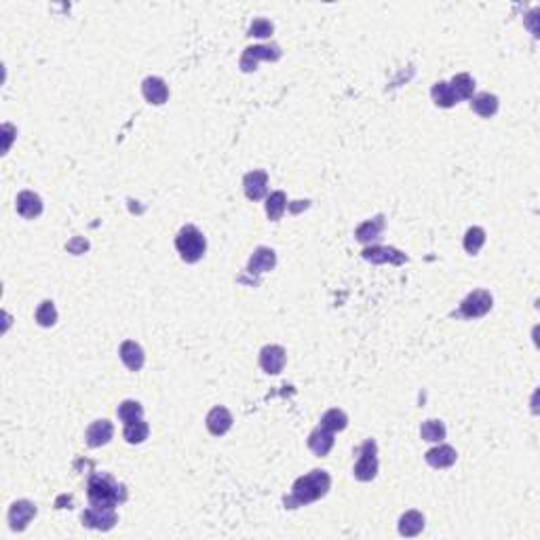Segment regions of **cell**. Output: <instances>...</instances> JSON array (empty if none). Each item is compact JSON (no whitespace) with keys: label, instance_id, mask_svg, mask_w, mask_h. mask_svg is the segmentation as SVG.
<instances>
[{"label":"cell","instance_id":"obj_1","mask_svg":"<svg viewBox=\"0 0 540 540\" xmlns=\"http://www.w3.org/2000/svg\"><path fill=\"white\" fill-rule=\"evenodd\" d=\"M332 488V477L327 471H310L308 475L296 479L293 488H291V496L285 498V507L287 509H298V507H304V505H310V502H317L321 500L323 496H327Z\"/></svg>","mask_w":540,"mask_h":540},{"label":"cell","instance_id":"obj_2","mask_svg":"<svg viewBox=\"0 0 540 540\" xmlns=\"http://www.w3.org/2000/svg\"><path fill=\"white\" fill-rule=\"evenodd\" d=\"M89 505L95 509H116V505L127 500V490L123 483H116L106 473H93L87 483Z\"/></svg>","mask_w":540,"mask_h":540},{"label":"cell","instance_id":"obj_3","mask_svg":"<svg viewBox=\"0 0 540 540\" xmlns=\"http://www.w3.org/2000/svg\"><path fill=\"white\" fill-rule=\"evenodd\" d=\"M176 249H178L180 258L186 264H196L205 256L207 241H205L203 232L196 226L188 224V226L181 228L178 237H176Z\"/></svg>","mask_w":540,"mask_h":540},{"label":"cell","instance_id":"obj_4","mask_svg":"<svg viewBox=\"0 0 540 540\" xmlns=\"http://www.w3.org/2000/svg\"><path fill=\"white\" fill-rule=\"evenodd\" d=\"M492 293L485 291V289H475L471 291L462 304H460V310H458V317H464V319H479L483 315H488L492 310Z\"/></svg>","mask_w":540,"mask_h":540},{"label":"cell","instance_id":"obj_5","mask_svg":"<svg viewBox=\"0 0 540 540\" xmlns=\"http://www.w3.org/2000/svg\"><path fill=\"white\" fill-rule=\"evenodd\" d=\"M376 454H378L376 441L367 439L359 448V458H357V464L353 468L355 479H359V481L376 479V475H378V456Z\"/></svg>","mask_w":540,"mask_h":540},{"label":"cell","instance_id":"obj_6","mask_svg":"<svg viewBox=\"0 0 540 540\" xmlns=\"http://www.w3.org/2000/svg\"><path fill=\"white\" fill-rule=\"evenodd\" d=\"M276 60H281V49L276 45L247 47L243 57H241V70L243 72H254L258 68V62H276Z\"/></svg>","mask_w":540,"mask_h":540},{"label":"cell","instance_id":"obj_7","mask_svg":"<svg viewBox=\"0 0 540 540\" xmlns=\"http://www.w3.org/2000/svg\"><path fill=\"white\" fill-rule=\"evenodd\" d=\"M38 509L34 502L30 500H17L11 505L9 509V526L13 532H23L28 528V524L36 517Z\"/></svg>","mask_w":540,"mask_h":540},{"label":"cell","instance_id":"obj_8","mask_svg":"<svg viewBox=\"0 0 540 540\" xmlns=\"http://www.w3.org/2000/svg\"><path fill=\"white\" fill-rule=\"evenodd\" d=\"M361 256H363V260H367V262H371V264H393V266H401V264L407 262V256H405L403 252H399V249H395V247H380V245H376V247H365V249L361 252Z\"/></svg>","mask_w":540,"mask_h":540},{"label":"cell","instance_id":"obj_9","mask_svg":"<svg viewBox=\"0 0 540 540\" xmlns=\"http://www.w3.org/2000/svg\"><path fill=\"white\" fill-rule=\"evenodd\" d=\"M118 522V515L114 509H95V507H89L85 513H83V526H87L91 530H101V532H108L116 526Z\"/></svg>","mask_w":540,"mask_h":540},{"label":"cell","instance_id":"obj_10","mask_svg":"<svg viewBox=\"0 0 540 540\" xmlns=\"http://www.w3.org/2000/svg\"><path fill=\"white\" fill-rule=\"evenodd\" d=\"M285 361H287V353L283 347H276V344H269L260 351V367L270 373V376H276L283 371L285 367Z\"/></svg>","mask_w":540,"mask_h":540},{"label":"cell","instance_id":"obj_11","mask_svg":"<svg viewBox=\"0 0 540 540\" xmlns=\"http://www.w3.org/2000/svg\"><path fill=\"white\" fill-rule=\"evenodd\" d=\"M232 414L226 410V407H222V405H218V407H213L209 414H207V418H205V424H207V431L211 433V435H215V437H222V435H226L230 429H232Z\"/></svg>","mask_w":540,"mask_h":540},{"label":"cell","instance_id":"obj_12","mask_svg":"<svg viewBox=\"0 0 540 540\" xmlns=\"http://www.w3.org/2000/svg\"><path fill=\"white\" fill-rule=\"evenodd\" d=\"M17 213L23 220H34L43 213V198L32 190H21L17 194Z\"/></svg>","mask_w":540,"mask_h":540},{"label":"cell","instance_id":"obj_13","mask_svg":"<svg viewBox=\"0 0 540 540\" xmlns=\"http://www.w3.org/2000/svg\"><path fill=\"white\" fill-rule=\"evenodd\" d=\"M243 188L249 201H262L269 192V174L266 171H249L243 178Z\"/></svg>","mask_w":540,"mask_h":540},{"label":"cell","instance_id":"obj_14","mask_svg":"<svg viewBox=\"0 0 540 540\" xmlns=\"http://www.w3.org/2000/svg\"><path fill=\"white\" fill-rule=\"evenodd\" d=\"M112 435H114V427L110 420H95V422H91L87 433H85V441L89 448H101V446L110 444Z\"/></svg>","mask_w":540,"mask_h":540},{"label":"cell","instance_id":"obj_15","mask_svg":"<svg viewBox=\"0 0 540 540\" xmlns=\"http://www.w3.org/2000/svg\"><path fill=\"white\" fill-rule=\"evenodd\" d=\"M142 93L146 97L148 103L152 106H163L167 99H169V87L163 79L159 77H148L144 83H142Z\"/></svg>","mask_w":540,"mask_h":540},{"label":"cell","instance_id":"obj_16","mask_svg":"<svg viewBox=\"0 0 540 540\" xmlns=\"http://www.w3.org/2000/svg\"><path fill=\"white\" fill-rule=\"evenodd\" d=\"M118 357L125 363V367L131 369V371H140V369L144 367V363H146L144 349H142L137 342H133V340H125V342L120 344Z\"/></svg>","mask_w":540,"mask_h":540},{"label":"cell","instance_id":"obj_17","mask_svg":"<svg viewBox=\"0 0 540 540\" xmlns=\"http://www.w3.org/2000/svg\"><path fill=\"white\" fill-rule=\"evenodd\" d=\"M276 266V254L270 247H258L254 252V256L249 258L247 264V272L249 274H264Z\"/></svg>","mask_w":540,"mask_h":540},{"label":"cell","instance_id":"obj_18","mask_svg":"<svg viewBox=\"0 0 540 540\" xmlns=\"http://www.w3.org/2000/svg\"><path fill=\"white\" fill-rule=\"evenodd\" d=\"M308 448L315 456L323 458L327 456L332 448H334V433L323 429V427H317L310 435H308Z\"/></svg>","mask_w":540,"mask_h":540},{"label":"cell","instance_id":"obj_19","mask_svg":"<svg viewBox=\"0 0 540 540\" xmlns=\"http://www.w3.org/2000/svg\"><path fill=\"white\" fill-rule=\"evenodd\" d=\"M424 530V515L420 511H407L399 519V534L405 539H414Z\"/></svg>","mask_w":540,"mask_h":540},{"label":"cell","instance_id":"obj_20","mask_svg":"<svg viewBox=\"0 0 540 540\" xmlns=\"http://www.w3.org/2000/svg\"><path fill=\"white\" fill-rule=\"evenodd\" d=\"M456 458H458V454L451 446H437L424 454L427 464H431L433 468H448L456 462Z\"/></svg>","mask_w":540,"mask_h":540},{"label":"cell","instance_id":"obj_21","mask_svg":"<svg viewBox=\"0 0 540 540\" xmlns=\"http://www.w3.org/2000/svg\"><path fill=\"white\" fill-rule=\"evenodd\" d=\"M382 230H384V215H376L373 220L363 222L359 228L355 230V239L359 243H371V241L380 239Z\"/></svg>","mask_w":540,"mask_h":540},{"label":"cell","instance_id":"obj_22","mask_svg":"<svg viewBox=\"0 0 540 540\" xmlns=\"http://www.w3.org/2000/svg\"><path fill=\"white\" fill-rule=\"evenodd\" d=\"M471 108L481 118H490L498 112V97L492 93H479V95L471 97Z\"/></svg>","mask_w":540,"mask_h":540},{"label":"cell","instance_id":"obj_23","mask_svg":"<svg viewBox=\"0 0 540 540\" xmlns=\"http://www.w3.org/2000/svg\"><path fill=\"white\" fill-rule=\"evenodd\" d=\"M116 414H118V420L123 424H133L137 420H144V407H142L140 401H133V399H125L118 405Z\"/></svg>","mask_w":540,"mask_h":540},{"label":"cell","instance_id":"obj_24","mask_svg":"<svg viewBox=\"0 0 540 540\" xmlns=\"http://www.w3.org/2000/svg\"><path fill=\"white\" fill-rule=\"evenodd\" d=\"M148 435H150V427H148L146 420H137V422H133V424H125V429H123V437H125V441L131 444V446L144 444V441L148 439Z\"/></svg>","mask_w":540,"mask_h":540},{"label":"cell","instance_id":"obj_25","mask_svg":"<svg viewBox=\"0 0 540 540\" xmlns=\"http://www.w3.org/2000/svg\"><path fill=\"white\" fill-rule=\"evenodd\" d=\"M450 89L454 93V97H456V101H462V99H471L473 97V91H475V81L468 77V74H456L454 79H451L450 83Z\"/></svg>","mask_w":540,"mask_h":540},{"label":"cell","instance_id":"obj_26","mask_svg":"<svg viewBox=\"0 0 540 540\" xmlns=\"http://www.w3.org/2000/svg\"><path fill=\"white\" fill-rule=\"evenodd\" d=\"M319 427H323V429H327V431H332V433H340V431H344V429L349 427V416H347L342 410L334 407V410H330V412L323 414Z\"/></svg>","mask_w":540,"mask_h":540},{"label":"cell","instance_id":"obj_27","mask_svg":"<svg viewBox=\"0 0 540 540\" xmlns=\"http://www.w3.org/2000/svg\"><path fill=\"white\" fill-rule=\"evenodd\" d=\"M446 424L441 420H427L420 427V437L431 444H441L446 439Z\"/></svg>","mask_w":540,"mask_h":540},{"label":"cell","instance_id":"obj_28","mask_svg":"<svg viewBox=\"0 0 540 540\" xmlns=\"http://www.w3.org/2000/svg\"><path fill=\"white\" fill-rule=\"evenodd\" d=\"M285 209H287V194L283 190H276V192L269 194V198H266V215H269V220H272V222L281 220Z\"/></svg>","mask_w":540,"mask_h":540},{"label":"cell","instance_id":"obj_29","mask_svg":"<svg viewBox=\"0 0 540 540\" xmlns=\"http://www.w3.org/2000/svg\"><path fill=\"white\" fill-rule=\"evenodd\" d=\"M483 245H485V230L479 228V226L468 228L466 235H464V252L471 254V256H477Z\"/></svg>","mask_w":540,"mask_h":540},{"label":"cell","instance_id":"obj_30","mask_svg":"<svg viewBox=\"0 0 540 540\" xmlns=\"http://www.w3.org/2000/svg\"><path fill=\"white\" fill-rule=\"evenodd\" d=\"M36 323L40 327H53L57 323V310H55V304L51 300H45L40 302V306L36 308V315H34Z\"/></svg>","mask_w":540,"mask_h":540},{"label":"cell","instance_id":"obj_31","mask_svg":"<svg viewBox=\"0 0 540 540\" xmlns=\"http://www.w3.org/2000/svg\"><path fill=\"white\" fill-rule=\"evenodd\" d=\"M431 95H433V101H435L439 108H451V106H456V103H458V101H456V97H454V93H451L450 85H448V83H444V81L433 85Z\"/></svg>","mask_w":540,"mask_h":540},{"label":"cell","instance_id":"obj_32","mask_svg":"<svg viewBox=\"0 0 540 540\" xmlns=\"http://www.w3.org/2000/svg\"><path fill=\"white\" fill-rule=\"evenodd\" d=\"M274 32V26L270 23L269 19L260 17V19H254L252 26H249V36H256V38H270Z\"/></svg>","mask_w":540,"mask_h":540}]
</instances>
